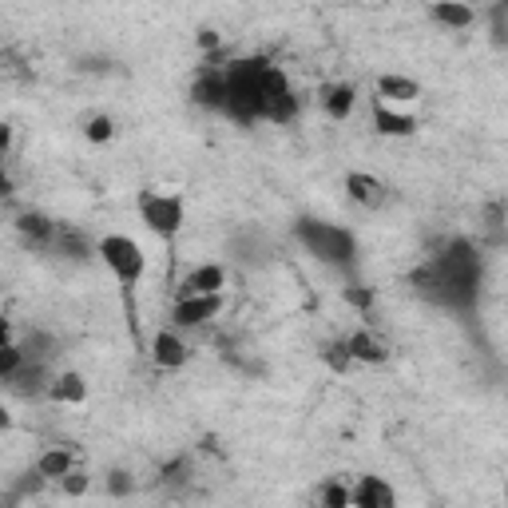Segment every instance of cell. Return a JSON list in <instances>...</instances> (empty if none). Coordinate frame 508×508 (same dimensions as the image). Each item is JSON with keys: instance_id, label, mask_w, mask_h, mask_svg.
<instances>
[{"instance_id": "obj_1", "label": "cell", "mask_w": 508, "mask_h": 508, "mask_svg": "<svg viewBox=\"0 0 508 508\" xmlns=\"http://www.w3.org/2000/svg\"><path fill=\"white\" fill-rule=\"evenodd\" d=\"M417 298L449 310H473L481 294V254L469 238H449L425 266L410 274Z\"/></svg>"}, {"instance_id": "obj_2", "label": "cell", "mask_w": 508, "mask_h": 508, "mask_svg": "<svg viewBox=\"0 0 508 508\" xmlns=\"http://www.w3.org/2000/svg\"><path fill=\"white\" fill-rule=\"evenodd\" d=\"M226 72V115L238 124H254L263 119V84L274 72V64L266 56H246L235 60Z\"/></svg>"}, {"instance_id": "obj_3", "label": "cell", "mask_w": 508, "mask_h": 508, "mask_svg": "<svg viewBox=\"0 0 508 508\" xmlns=\"http://www.w3.org/2000/svg\"><path fill=\"white\" fill-rule=\"evenodd\" d=\"M294 238L310 251L318 263L326 266H354L357 258V238L337 223H322V218H298Z\"/></svg>"}, {"instance_id": "obj_4", "label": "cell", "mask_w": 508, "mask_h": 508, "mask_svg": "<svg viewBox=\"0 0 508 508\" xmlns=\"http://www.w3.org/2000/svg\"><path fill=\"white\" fill-rule=\"evenodd\" d=\"M96 254H99V263H104L107 271L115 274V282L124 286V291H135V286L143 282L147 254H143V246H139L135 238H127V235H104L96 243Z\"/></svg>"}, {"instance_id": "obj_5", "label": "cell", "mask_w": 508, "mask_h": 508, "mask_svg": "<svg viewBox=\"0 0 508 508\" xmlns=\"http://www.w3.org/2000/svg\"><path fill=\"white\" fill-rule=\"evenodd\" d=\"M139 218H143V226L159 238H171L183 231L187 223V211H183V199L179 195H159V191H143L139 195Z\"/></svg>"}, {"instance_id": "obj_6", "label": "cell", "mask_w": 508, "mask_h": 508, "mask_svg": "<svg viewBox=\"0 0 508 508\" xmlns=\"http://www.w3.org/2000/svg\"><path fill=\"white\" fill-rule=\"evenodd\" d=\"M294 115H298V96H294L291 79L274 68L263 84V119H271V124H291Z\"/></svg>"}, {"instance_id": "obj_7", "label": "cell", "mask_w": 508, "mask_h": 508, "mask_svg": "<svg viewBox=\"0 0 508 508\" xmlns=\"http://www.w3.org/2000/svg\"><path fill=\"white\" fill-rule=\"evenodd\" d=\"M223 286H226V266L203 263L195 271H187L183 286H179V298H211V294H223Z\"/></svg>"}, {"instance_id": "obj_8", "label": "cell", "mask_w": 508, "mask_h": 508, "mask_svg": "<svg viewBox=\"0 0 508 508\" xmlns=\"http://www.w3.org/2000/svg\"><path fill=\"white\" fill-rule=\"evenodd\" d=\"M218 310H223V294H211V298H179L175 310H171V322L179 326V330H191V326H207Z\"/></svg>"}, {"instance_id": "obj_9", "label": "cell", "mask_w": 508, "mask_h": 508, "mask_svg": "<svg viewBox=\"0 0 508 508\" xmlns=\"http://www.w3.org/2000/svg\"><path fill=\"white\" fill-rule=\"evenodd\" d=\"M350 508H397V493L385 476H357L350 489Z\"/></svg>"}, {"instance_id": "obj_10", "label": "cell", "mask_w": 508, "mask_h": 508, "mask_svg": "<svg viewBox=\"0 0 508 508\" xmlns=\"http://www.w3.org/2000/svg\"><path fill=\"white\" fill-rule=\"evenodd\" d=\"M191 99L207 112H226V72H218V68L199 72V79L191 84Z\"/></svg>"}, {"instance_id": "obj_11", "label": "cell", "mask_w": 508, "mask_h": 508, "mask_svg": "<svg viewBox=\"0 0 508 508\" xmlns=\"http://www.w3.org/2000/svg\"><path fill=\"white\" fill-rule=\"evenodd\" d=\"M152 357H155L159 370H183L187 357H191V350H187V342L175 330H159L152 337Z\"/></svg>"}, {"instance_id": "obj_12", "label": "cell", "mask_w": 508, "mask_h": 508, "mask_svg": "<svg viewBox=\"0 0 508 508\" xmlns=\"http://www.w3.org/2000/svg\"><path fill=\"white\" fill-rule=\"evenodd\" d=\"M16 231H20V238H24L28 246H52L60 223H52L44 211H20L16 215Z\"/></svg>"}, {"instance_id": "obj_13", "label": "cell", "mask_w": 508, "mask_h": 508, "mask_svg": "<svg viewBox=\"0 0 508 508\" xmlns=\"http://www.w3.org/2000/svg\"><path fill=\"white\" fill-rule=\"evenodd\" d=\"M8 390H13L16 397H40L52 390V377H48V365L40 362H24V370H20L16 377H8Z\"/></svg>"}, {"instance_id": "obj_14", "label": "cell", "mask_w": 508, "mask_h": 508, "mask_svg": "<svg viewBox=\"0 0 508 508\" xmlns=\"http://www.w3.org/2000/svg\"><path fill=\"white\" fill-rule=\"evenodd\" d=\"M346 191L357 207H365V211H377V207L385 203V187L377 183L374 175H362V171H350L346 175Z\"/></svg>"}, {"instance_id": "obj_15", "label": "cell", "mask_w": 508, "mask_h": 508, "mask_svg": "<svg viewBox=\"0 0 508 508\" xmlns=\"http://www.w3.org/2000/svg\"><path fill=\"white\" fill-rule=\"evenodd\" d=\"M56 254H64V258H72V263H88V258L96 254V246H92V238H88L84 231H76V226H68V223H60V231H56Z\"/></svg>"}, {"instance_id": "obj_16", "label": "cell", "mask_w": 508, "mask_h": 508, "mask_svg": "<svg viewBox=\"0 0 508 508\" xmlns=\"http://www.w3.org/2000/svg\"><path fill=\"white\" fill-rule=\"evenodd\" d=\"M374 127H377L382 135H413V132H417V119L393 112V107L382 104V99H374Z\"/></svg>"}, {"instance_id": "obj_17", "label": "cell", "mask_w": 508, "mask_h": 508, "mask_svg": "<svg viewBox=\"0 0 508 508\" xmlns=\"http://www.w3.org/2000/svg\"><path fill=\"white\" fill-rule=\"evenodd\" d=\"M48 397L60 402V405H79L88 397V382L76 370H64V374L52 377V390H48Z\"/></svg>"}, {"instance_id": "obj_18", "label": "cell", "mask_w": 508, "mask_h": 508, "mask_svg": "<svg viewBox=\"0 0 508 508\" xmlns=\"http://www.w3.org/2000/svg\"><path fill=\"white\" fill-rule=\"evenodd\" d=\"M346 350H350L354 362H365V365H382L385 362V346L377 342L370 330H354L346 337Z\"/></svg>"}, {"instance_id": "obj_19", "label": "cell", "mask_w": 508, "mask_h": 508, "mask_svg": "<svg viewBox=\"0 0 508 508\" xmlns=\"http://www.w3.org/2000/svg\"><path fill=\"white\" fill-rule=\"evenodd\" d=\"M421 96V84L410 76H393L385 72L382 79H377V99H393V104H410V99Z\"/></svg>"}, {"instance_id": "obj_20", "label": "cell", "mask_w": 508, "mask_h": 508, "mask_svg": "<svg viewBox=\"0 0 508 508\" xmlns=\"http://www.w3.org/2000/svg\"><path fill=\"white\" fill-rule=\"evenodd\" d=\"M354 84H330V88H322V107H326V115L330 119H350L354 112Z\"/></svg>"}, {"instance_id": "obj_21", "label": "cell", "mask_w": 508, "mask_h": 508, "mask_svg": "<svg viewBox=\"0 0 508 508\" xmlns=\"http://www.w3.org/2000/svg\"><path fill=\"white\" fill-rule=\"evenodd\" d=\"M36 469L44 473L48 481H64V476L76 469V457H72V449H64V445H60V449H44L36 457Z\"/></svg>"}, {"instance_id": "obj_22", "label": "cell", "mask_w": 508, "mask_h": 508, "mask_svg": "<svg viewBox=\"0 0 508 508\" xmlns=\"http://www.w3.org/2000/svg\"><path fill=\"white\" fill-rule=\"evenodd\" d=\"M429 16L437 20V24H445V28H473V20H476V13L469 5H457V0H441V5H433L429 8Z\"/></svg>"}, {"instance_id": "obj_23", "label": "cell", "mask_w": 508, "mask_h": 508, "mask_svg": "<svg viewBox=\"0 0 508 508\" xmlns=\"http://www.w3.org/2000/svg\"><path fill=\"white\" fill-rule=\"evenodd\" d=\"M20 350H24L28 362L48 365V362H52V354H56V337H52V334H44V330H28V334H24V342H20Z\"/></svg>"}, {"instance_id": "obj_24", "label": "cell", "mask_w": 508, "mask_h": 508, "mask_svg": "<svg viewBox=\"0 0 508 508\" xmlns=\"http://www.w3.org/2000/svg\"><path fill=\"white\" fill-rule=\"evenodd\" d=\"M24 362H28V357H24V350H20L16 342H8L5 350H0V382H8V377H16L20 370H24Z\"/></svg>"}, {"instance_id": "obj_25", "label": "cell", "mask_w": 508, "mask_h": 508, "mask_svg": "<svg viewBox=\"0 0 508 508\" xmlns=\"http://www.w3.org/2000/svg\"><path fill=\"white\" fill-rule=\"evenodd\" d=\"M44 485H48V476H44V473H40V469H28V473H24V481H20L16 489L8 493V508H13V504L20 501V496H36L40 489H44Z\"/></svg>"}, {"instance_id": "obj_26", "label": "cell", "mask_w": 508, "mask_h": 508, "mask_svg": "<svg viewBox=\"0 0 508 508\" xmlns=\"http://www.w3.org/2000/svg\"><path fill=\"white\" fill-rule=\"evenodd\" d=\"M187 476H191V461H187V457H175V461H167L163 469H159V481L163 485H187Z\"/></svg>"}, {"instance_id": "obj_27", "label": "cell", "mask_w": 508, "mask_h": 508, "mask_svg": "<svg viewBox=\"0 0 508 508\" xmlns=\"http://www.w3.org/2000/svg\"><path fill=\"white\" fill-rule=\"evenodd\" d=\"M322 508H350V485L326 481L322 485Z\"/></svg>"}, {"instance_id": "obj_28", "label": "cell", "mask_w": 508, "mask_h": 508, "mask_svg": "<svg viewBox=\"0 0 508 508\" xmlns=\"http://www.w3.org/2000/svg\"><path fill=\"white\" fill-rule=\"evenodd\" d=\"M84 135H88V143H107V139L115 135V124L107 115H92L84 124Z\"/></svg>"}, {"instance_id": "obj_29", "label": "cell", "mask_w": 508, "mask_h": 508, "mask_svg": "<svg viewBox=\"0 0 508 508\" xmlns=\"http://www.w3.org/2000/svg\"><path fill=\"white\" fill-rule=\"evenodd\" d=\"M322 357H326V362L334 365L337 374H346V370H350V365H354V357H350V350H346V342H334V346H326V350H322Z\"/></svg>"}, {"instance_id": "obj_30", "label": "cell", "mask_w": 508, "mask_h": 508, "mask_svg": "<svg viewBox=\"0 0 508 508\" xmlns=\"http://www.w3.org/2000/svg\"><path fill=\"white\" fill-rule=\"evenodd\" d=\"M132 489H135V481H132V473H127V469H112V473H107V493H112V496H127Z\"/></svg>"}, {"instance_id": "obj_31", "label": "cell", "mask_w": 508, "mask_h": 508, "mask_svg": "<svg viewBox=\"0 0 508 508\" xmlns=\"http://www.w3.org/2000/svg\"><path fill=\"white\" fill-rule=\"evenodd\" d=\"M342 298L350 306H357V310H370V306H374V291H365V286H346Z\"/></svg>"}, {"instance_id": "obj_32", "label": "cell", "mask_w": 508, "mask_h": 508, "mask_svg": "<svg viewBox=\"0 0 508 508\" xmlns=\"http://www.w3.org/2000/svg\"><path fill=\"white\" fill-rule=\"evenodd\" d=\"M60 485H64L68 496H84V493H88V473H84V469H72Z\"/></svg>"}, {"instance_id": "obj_33", "label": "cell", "mask_w": 508, "mask_h": 508, "mask_svg": "<svg viewBox=\"0 0 508 508\" xmlns=\"http://www.w3.org/2000/svg\"><path fill=\"white\" fill-rule=\"evenodd\" d=\"M199 48H203V52H215V48H218V32L203 28V32H199Z\"/></svg>"}]
</instances>
